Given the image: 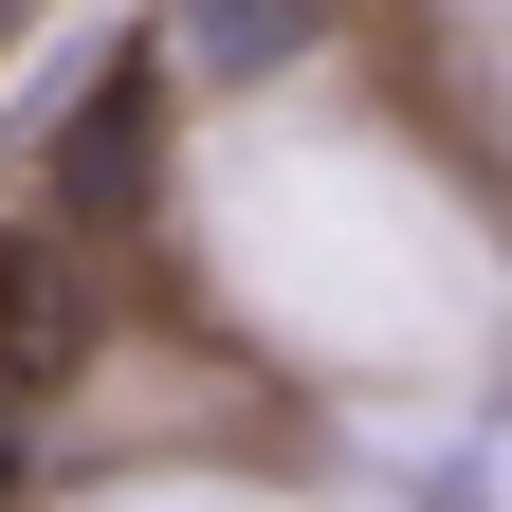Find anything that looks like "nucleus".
I'll return each mask as SVG.
<instances>
[{
  "mask_svg": "<svg viewBox=\"0 0 512 512\" xmlns=\"http://www.w3.org/2000/svg\"><path fill=\"white\" fill-rule=\"evenodd\" d=\"M147 183H165V74L128 55L92 110H55V147H37V202L92 238V220H128V202H147Z\"/></svg>",
  "mask_w": 512,
  "mask_h": 512,
  "instance_id": "1",
  "label": "nucleus"
},
{
  "mask_svg": "<svg viewBox=\"0 0 512 512\" xmlns=\"http://www.w3.org/2000/svg\"><path fill=\"white\" fill-rule=\"evenodd\" d=\"M74 348H92V256L19 220L0 238V384L37 403V384H74Z\"/></svg>",
  "mask_w": 512,
  "mask_h": 512,
  "instance_id": "2",
  "label": "nucleus"
},
{
  "mask_svg": "<svg viewBox=\"0 0 512 512\" xmlns=\"http://www.w3.org/2000/svg\"><path fill=\"white\" fill-rule=\"evenodd\" d=\"M311 19H330V0H183V55H202V74H275Z\"/></svg>",
  "mask_w": 512,
  "mask_h": 512,
  "instance_id": "3",
  "label": "nucleus"
},
{
  "mask_svg": "<svg viewBox=\"0 0 512 512\" xmlns=\"http://www.w3.org/2000/svg\"><path fill=\"white\" fill-rule=\"evenodd\" d=\"M0 476H19V384H0Z\"/></svg>",
  "mask_w": 512,
  "mask_h": 512,
  "instance_id": "4",
  "label": "nucleus"
}]
</instances>
